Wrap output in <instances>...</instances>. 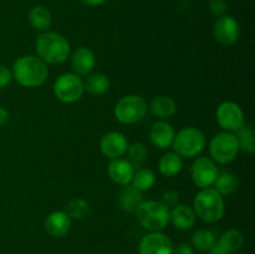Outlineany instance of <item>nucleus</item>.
Here are the masks:
<instances>
[{
    "instance_id": "nucleus-1",
    "label": "nucleus",
    "mask_w": 255,
    "mask_h": 254,
    "mask_svg": "<svg viewBox=\"0 0 255 254\" xmlns=\"http://www.w3.org/2000/svg\"><path fill=\"white\" fill-rule=\"evenodd\" d=\"M11 74L17 84L34 89L45 84L49 77V67L40 57L34 55H24L14 61Z\"/></svg>"
},
{
    "instance_id": "nucleus-2",
    "label": "nucleus",
    "mask_w": 255,
    "mask_h": 254,
    "mask_svg": "<svg viewBox=\"0 0 255 254\" xmlns=\"http://www.w3.org/2000/svg\"><path fill=\"white\" fill-rule=\"evenodd\" d=\"M70 44L61 34L44 31L36 40L37 57L46 64L59 65L67 60L70 55Z\"/></svg>"
},
{
    "instance_id": "nucleus-3",
    "label": "nucleus",
    "mask_w": 255,
    "mask_h": 254,
    "mask_svg": "<svg viewBox=\"0 0 255 254\" xmlns=\"http://www.w3.org/2000/svg\"><path fill=\"white\" fill-rule=\"evenodd\" d=\"M193 211L202 221L216 223L223 218L226 212L223 196L211 187L201 189L193 199Z\"/></svg>"
},
{
    "instance_id": "nucleus-4",
    "label": "nucleus",
    "mask_w": 255,
    "mask_h": 254,
    "mask_svg": "<svg viewBox=\"0 0 255 254\" xmlns=\"http://www.w3.org/2000/svg\"><path fill=\"white\" fill-rule=\"evenodd\" d=\"M134 213L141 227L148 232H161L169 223V207L161 201H143Z\"/></svg>"
},
{
    "instance_id": "nucleus-5",
    "label": "nucleus",
    "mask_w": 255,
    "mask_h": 254,
    "mask_svg": "<svg viewBox=\"0 0 255 254\" xmlns=\"http://www.w3.org/2000/svg\"><path fill=\"white\" fill-rule=\"evenodd\" d=\"M172 147L182 158H193L198 156L206 147V136L199 128L186 127L176 133Z\"/></svg>"
},
{
    "instance_id": "nucleus-6",
    "label": "nucleus",
    "mask_w": 255,
    "mask_h": 254,
    "mask_svg": "<svg viewBox=\"0 0 255 254\" xmlns=\"http://www.w3.org/2000/svg\"><path fill=\"white\" fill-rule=\"evenodd\" d=\"M147 110L148 105L143 97L139 95H127L119 100L115 106V117L121 124L133 125L143 120Z\"/></svg>"
},
{
    "instance_id": "nucleus-7",
    "label": "nucleus",
    "mask_w": 255,
    "mask_h": 254,
    "mask_svg": "<svg viewBox=\"0 0 255 254\" xmlns=\"http://www.w3.org/2000/svg\"><path fill=\"white\" fill-rule=\"evenodd\" d=\"M209 153L216 163L228 164L233 162L239 153L236 134L224 131L213 136L209 143Z\"/></svg>"
},
{
    "instance_id": "nucleus-8",
    "label": "nucleus",
    "mask_w": 255,
    "mask_h": 254,
    "mask_svg": "<svg viewBox=\"0 0 255 254\" xmlns=\"http://www.w3.org/2000/svg\"><path fill=\"white\" fill-rule=\"evenodd\" d=\"M54 95L64 104H75L82 97L85 92L84 81L74 72L61 74L54 82Z\"/></svg>"
},
{
    "instance_id": "nucleus-9",
    "label": "nucleus",
    "mask_w": 255,
    "mask_h": 254,
    "mask_svg": "<svg viewBox=\"0 0 255 254\" xmlns=\"http://www.w3.org/2000/svg\"><path fill=\"white\" fill-rule=\"evenodd\" d=\"M216 119L219 126L227 132H237L246 125V116L238 104L224 101L217 107Z\"/></svg>"
},
{
    "instance_id": "nucleus-10",
    "label": "nucleus",
    "mask_w": 255,
    "mask_h": 254,
    "mask_svg": "<svg viewBox=\"0 0 255 254\" xmlns=\"http://www.w3.org/2000/svg\"><path fill=\"white\" fill-rule=\"evenodd\" d=\"M219 171L216 162L209 157H198L191 168L192 181L201 189L213 186Z\"/></svg>"
},
{
    "instance_id": "nucleus-11",
    "label": "nucleus",
    "mask_w": 255,
    "mask_h": 254,
    "mask_svg": "<svg viewBox=\"0 0 255 254\" xmlns=\"http://www.w3.org/2000/svg\"><path fill=\"white\" fill-rule=\"evenodd\" d=\"M214 39L223 46H231L239 40L241 27L238 21L231 15L219 16L213 27Z\"/></svg>"
},
{
    "instance_id": "nucleus-12",
    "label": "nucleus",
    "mask_w": 255,
    "mask_h": 254,
    "mask_svg": "<svg viewBox=\"0 0 255 254\" xmlns=\"http://www.w3.org/2000/svg\"><path fill=\"white\" fill-rule=\"evenodd\" d=\"M174 246L162 232H149L139 242V254H173Z\"/></svg>"
},
{
    "instance_id": "nucleus-13",
    "label": "nucleus",
    "mask_w": 255,
    "mask_h": 254,
    "mask_svg": "<svg viewBox=\"0 0 255 254\" xmlns=\"http://www.w3.org/2000/svg\"><path fill=\"white\" fill-rule=\"evenodd\" d=\"M127 148H128V139L119 131L107 132L100 141V149L102 154L111 159L124 156L127 152Z\"/></svg>"
},
{
    "instance_id": "nucleus-14",
    "label": "nucleus",
    "mask_w": 255,
    "mask_h": 254,
    "mask_svg": "<svg viewBox=\"0 0 255 254\" xmlns=\"http://www.w3.org/2000/svg\"><path fill=\"white\" fill-rule=\"evenodd\" d=\"M96 65V55L89 47L81 46L74 51L71 56V67L74 74L79 76H87L92 72Z\"/></svg>"
},
{
    "instance_id": "nucleus-15",
    "label": "nucleus",
    "mask_w": 255,
    "mask_h": 254,
    "mask_svg": "<svg viewBox=\"0 0 255 254\" xmlns=\"http://www.w3.org/2000/svg\"><path fill=\"white\" fill-rule=\"evenodd\" d=\"M174 136H176V132H174L173 126L167 121L156 122L152 125L151 129H149V139H151L152 144L161 149H167L172 147Z\"/></svg>"
},
{
    "instance_id": "nucleus-16",
    "label": "nucleus",
    "mask_w": 255,
    "mask_h": 254,
    "mask_svg": "<svg viewBox=\"0 0 255 254\" xmlns=\"http://www.w3.org/2000/svg\"><path fill=\"white\" fill-rule=\"evenodd\" d=\"M71 218L67 216L65 211H55L50 213L45 219V231L51 237H60L66 236L71 229Z\"/></svg>"
},
{
    "instance_id": "nucleus-17",
    "label": "nucleus",
    "mask_w": 255,
    "mask_h": 254,
    "mask_svg": "<svg viewBox=\"0 0 255 254\" xmlns=\"http://www.w3.org/2000/svg\"><path fill=\"white\" fill-rule=\"evenodd\" d=\"M107 173L115 183L126 186V184L131 183L134 173V167L127 159L115 158L110 162L109 167H107Z\"/></svg>"
},
{
    "instance_id": "nucleus-18",
    "label": "nucleus",
    "mask_w": 255,
    "mask_h": 254,
    "mask_svg": "<svg viewBox=\"0 0 255 254\" xmlns=\"http://www.w3.org/2000/svg\"><path fill=\"white\" fill-rule=\"evenodd\" d=\"M169 222L181 231H188L196 224V213L192 207L178 203L169 211Z\"/></svg>"
},
{
    "instance_id": "nucleus-19",
    "label": "nucleus",
    "mask_w": 255,
    "mask_h": 254,
    "mask_svg": "<svg viewBox=\"0 0 255 254\" xmlns=\"http://www.w3.org/2000/svg\"><path fill=\"white\" fill-rule=\"evenodd\" d=\"M142 202H143L142 192L129 184L124 186L117 197V203H119L120 208L126 212H134Z\"/></svg>"
},
{
    "instance_id": "nucleus-20",
    "label": "nucleus",
    "mask_w": 255,
    "mask_h": 254,
    "mask_svg": "<svg viewBox=\"0 0 255 254\" xmlns=\"http://www.w3.org/2000/svg\"><path fill=\"white\" fill-rule=\"evenodd\" d=\"M149 110L154 116L166 120L176 115L177 104L173 99L168 96H157L152 99L149 104Z\"/></svg>"
},
{
    "instance_id": "nucleus-21",
    "label": "nucleus",
    "mask_w": 255,
    "mask_h": 254,
    "mask_svg": "<svg viewBox=\"0 0 255 254\" xmlns=\"http://www.w3.org/2000/svg\"><path fill=\"white\" fill-rule=\"evenodd\" d=\"M183 168V158L176 152H167L161 157L158 163V169L162 176L173 177L177 176Z\"/></svg>"
},
{
    "instance_id": "nucleus-22",
    "label": "nucleus",
    "mask_w": 255,
    "mask_h": 254,
    "mask_svg": "<svg viewBox=\"0 0 255 254\" xmlns=\"http://www.w3.org/2000/svg\"><path fill=\"white\" fill-rule=\"evenodd\" d=\"M85 91L89 92L94 96H100L105 92L109 91L110 89V79L107 75L102 72H95V74L87 75L86 81L84 82Z\"/></svg>"
},
{
    "instance_id": "nucleus-23",
    "label": "nucleus",
    "mask_w": 255,
    "mask_h": 254,
    "mask_svg": "<svg viewBox=\"0 0 255 254\" xmlns=\"http://www.w3.org/2000/svg\"><path fill=\"white\" fill-rule=\"evenodd\" d=\"M30 25L37 31H46L52 22L51 12L42 5H37L31 9L29 14Z\"/></svg>"
},
{
    "instance_id": "nucleus-24",
    "label": "nucleus",
    "mask_w": 255,
    "mask_h": 254,
    "mask_svg": "<svg viewBox=\"0 0 255 254\" xmlns=\"http://www.w3.org/2000/svg\"><path fill=\"white\" fill-rule=\"evenodd\" d=\"M214 189L218 192L222 196H229L233 192L237 191L239 186V179L238 177L234 173L228 171H223L218 173L216 181L213 183Z\"/></svg>"
},
{
    "instance_id": "nucleus-25",
    "label": "nucleus",
    "mask_w": 255,
    "mask_h": 254,
    "mask_svg": "<svg viewBox=\"0 0 255 254\" xmlns=\"http://www.w3.org/2000/svg\"><path fill=\"white\" fill-rule=\"evenodd\" d=\"M217 243V237L211 229H198L192 236V246L199 252H209Z\"/></svg>"
},
{
    "instance_id": "nucleus-26",
    "label": "nucleus",
    "mask_w": 255,
    "mask_h": 254,
    "mask_svg": "<svg viewBox=\"0 0 255 254\" xmlns=\"http://www.w3.org/2000/svg\"><path fill=\"white\" fill-rule=\"evenodd\" d=\"M131 183V186H133L138 191H148L156 183V174L148 168H139L134 171Z\"/></svg>"
},
{
    "instance_id": "nucleus-27",
    "label": "nucleus",
    "mask_w": 255,
    "mask_h": 254,
    "mask_svg": "<svg viewBox=\"0 0 255 254\" xmlns=\"http://www.w3.org/2000/svg\"><path fill=\"white\" fill-rule=\"evenodd\" d=\"M217 243H219L223 248H226L227 251L233 254V252L238 251L243 246L244 236L238 229H229V231L224 232L223 236Z\"/></svg>"
},
{
    "instance_id": "nucleus-28",
    "label": "nucleus",
    "mask_w": 255,
    "mask_h": 254,
    "mask_svg": "<svg viewBox=\"0 0 255 254\" xmlns=\"http://www.w3.org/2000/svg\"><path fill=\"white\" fill-rule=\"evenodd\" d=\"M237 141L239 144V151H243L246 153L252 154L255 152V134L253 128L251 126H246L237 131Z\"/></svg>"
},
{
    "instance_id": "nucleus-29",
    "label": "nucleus",
    "mask_w": 255,
    "mask_h": 254,
    "mask_svg": "<svg viewBox=\"0 0 255 254\" xmlns=\"http://www.w3.org/2000/svg\"><path fill=\"white\" fill-rule=\"evenodd\" d=\"M67 216L74 219H82L89 216L90 213V204L86 199L84 198H72L67 203L66 211Z\"/></svg>"
},
{
    "instance_id": "nucleus-30",
    "label": "nucleus",
    "mask_w": 255,
    "mask_h": 254,
    "mask_svg": "<svg viewBox=\"0 0 255 254\" xmlns=\"http://www.w3.org/2000/svg\"><path fill=\"white\" fill-rule=\"evenodd\" d=\"M126 153L128 154V159L127 161L133 167H139L146 161L148 149H147L146 144H143L142 142H134V143L128 144V148H127Z\"/></svg>"
},
{
    "instance_id": "nucleus-31",
    "label": "nucleus",
    "mask_w": 255,
    "mask_h": 254,
    "mask_svg": "<svg viewBox=\"0 0 255 254\" xmlns=\"http://www.w3.org/2000/svg\"><path fill=\"white\" fill-rule=\"evenodd\" d=\"M208 7L214 16H223L227 11V2L226 0H209Z\"/></svg>"
},
{
    "instance_id": "nucleus-32",
    "label": "nucleus",
    "mask_w": 255,
    "mask_h": 254,
    "mask_svg": "<svg viewBox=\"0 0 255 254\" xmlns=\"http://www.w3.org/2000/svg\"><path fill=\"white\" fill-rule=\"evenodd\" d=\"M179 201V193L174 189H167L166 192L162 193V203L166 204L167 207H174L178 204Z\"/></svg>"
},
{
    "instance_id": "nucleus-33",
    "label": "nucleus",
    "mask_w": 255,
    "mask_h": 254,
    "mask_svg": "<svg viewBox=\"0 0 255 254\" xmlns=\"http://www.w3.org/2000/svg\"><path fill=\"white\" fill-rule=\"evenodd\" d=\"M12 74L11 70L5 65H0V89H4L11 82Z\"/></svg>"
},
{
    "instance_id": "nucleus-34",
    "label": "nucleus",
    "mask_w": 255,
    "mask_h": 254,
    "mask_svg": "<svg viewBox=\"0 0 255 254\" xmlns=\"http://www.w3.org/2000/svg\"><path fill=\"white\" fill-rule=\"evenodd\" d=\"M173 254H194V251L191 246L182 243L173 249Z\"/></svg>"
},
{
    "instance_id": "nucleus-35",
    "label": "nucleus",
    "mask_w": 255,
    "mask_h": 254,
    "mask_svg": "<svg viewBox=\"0 0 255 254\" xmlns=\"http://www.w3.org/2000/svg\"><path fill=\"white\" fill-rule=\"evenodd\" d=\"M9 121V112L4 109V107L0 106V127L5 126Z\"/></svg>"
},
{
    "instance_id": "nucleus-36",
    "label": "nucleus",
    "mask_w": 255,
    "mask_h": 254,
    "mask_svg": "<svg viewBox=\"0 0 255 254\" xmlns=\"http://www.w3.org/2000/svg\"><path fill=\"white\" fill-rule=\"evenodd\" d=\"M209 254H232V253L227 251L226 248H223L219 243H216V246L209 251Z\"/></svg>"
},
{
    "instance_id": "nucleus-37",
    "label": "nucleus",
    "mask_w": 255,
    "mask_h": 254,
    "mask_svg": "<svg viewBox=\"0 0 255 254\" xmlns=\"http://www.w3.org/2000/svg\"><path fill=\"white\" fill-rule=\"evenodd\" d=\"M82 4L87 5V6H99V5H102L104 2H106L107 0H80Z\"/></svg>"
}]
</instances>
